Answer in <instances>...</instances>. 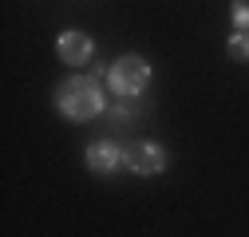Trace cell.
I'll return each mask as SVG.
<instances>
[{
    "label": "cell",
    "instance_id": "cell-1",
    "mask_svg": "<svg viewBox=\"0 0 249 237\" xmlns=\"http://www.w3.org/2000/svg\"><path fill=\"white\" fill-rule=\"evenodd\" d=\"M55 107H59L64 118H71V123H87V118H95L103 111V91H99V83L91 75H71V79L59 83Z\"/></svg>",
    "mask_w": 249,
    "mask_h": 237
},
{
    "label": "cell",
    "instance_id": "cell-2",
    "mask_svg": "<svg viewBox=\"0 0 249 237\" xmlns=\"http://www.w3.org/2000/svg\"><path fill=\"white\" fill-rule=\"evenodd\" d=\"M107 83H111V91L119 99H139L146 91V83H150V64L142 55H123L119 64L107 68Z\"/></svg>",
    "mask_w": 249,
    "mask_h": 237
},
{
    "label": "cell",
    "instance_id": "cell-3",
    "mask_svg": "<svg viewBox=\"0 0 249 237\" xmlns=\"http://www.w3.org/2000/svg\"><path fill=\"white\" fill-rule=\"evenodd\" d=\"M127 166H131L135 174H142V178L162 174V170H166V151H162V146H154V142H139V146L127 151Z\"/></svg>",
    "mask_w": 249,
    "mask_h": 237
},
{
    "label": "cell",
    "instance_id": "cell-4",
    "mask_svg": "<svg viewBox=\"0 0 249 237\" xmlns=\"http://www.w3.org/2000/svg\"><path fill=\"white\" fill-rule=\"evenodd\" d=\"M55 51L68 68H83L91 59V40H87V32H64L55 40Z\"/></svg>",
    "mask_w": 249,
    "mask_h": 237
},
{
    "label": "cell",
    "instance_id": "cell-5",
    "mask_svg": "<svg viewBox=\"0 0 249 237\" xmlns=\"http://www.w3.org/2000/svg\"><path fill=\"white\" fill-rule=\"evenodd\" d=\"M87 166L95 170V174H111L119 166H127V151H119L115 142H95V146H87Z\"/></svg>",
    "mask_w": 249,
    "mask_h": 237
},
{
    "label": "cell",
    "instance_id": "cell-6",
    "mask_svg": "<svg viewBox=\"0 0 249 237\" xmlns=\"http://www.w3.org/2000/svg\"><path fill=\"white\" fill-rule=\"evenodd\" d=\"M226 55L233 59V64H245V59H249V32H237V36L226 44Z\"/></svg>",
    "mask_w": 249,
    "mask_h": 237
},
{
    "label": "cell",
    "instance_id": "cell-7",
    "mask_svg": "<svg viewBox=\"0 0 249 237\" xmlns=\"http://www.w3.org/2000/svg\"><path fill=\"white\" fill-rule=\"evenodd\" d=\"M230 16H233V24L241 28V32H249V0H233V4H230Z\"/></svg>",
    "mask_w": 249,
    "mask_h": 237
}]
</instances>
